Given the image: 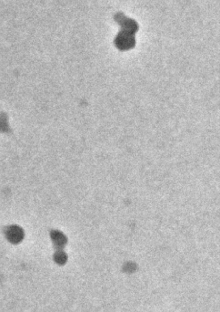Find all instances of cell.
<instances>
[{
    "mask_svg": "<svg viewBox=\"0 0 220 312\" xmlns=\"http://www.w3.org/2000/svg\"><path fill=\"white\" fill-rule=\"evenodd\" d=\"M5 237L8 242L18 244L24 239V230L19 225H8L5 228Z\"/></svg>",
    "mask_w": 220,
    "mask_h": 312,
    "instance_id": "1",
    "label": "cell"
},
{
    "mask_svg": "<svg viewBox=\"0 0 220 312\" xmlns=\"http://www.w3.org/2000/svg\"><path fill=\"white\" fill-rule=\"evenodd\" d=\"M9 125L7 123V117L5 113L0 114V132H7Z\"/></svg>",
    "mask_w": 220,
    "mask_h": 312,
    "instance_id": "2",
    "label": "cell"
}]
</instances>
